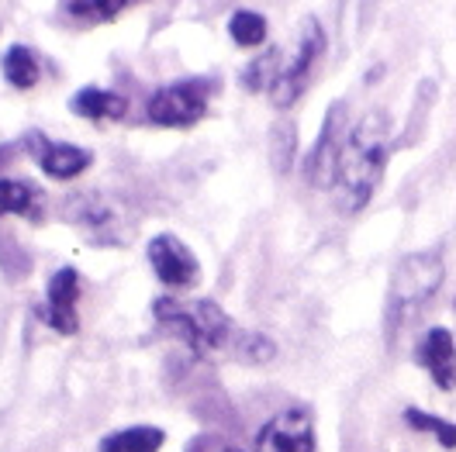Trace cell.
<instances>
[{
    "mask_svg": "<svg viewBox=\"0 0 456 452\" xmlns=\"http://www.w3.org/2000/svg\"><path fill=\"white\" fill-rule=\"evenodd\" d=\"M159 446H163V432L152 424L121 428V432H111L108 439H101V452H159Z\"/></svg>",
    "mask_w": 456,
    "mask_h": 452,
    "instance_id": "obj_12",
    "label": "cell"
},
{
    "mask_svg": "<svg viewBox=\"0 0 456 452\" xmlns=\"http://www.w3.org/2000/svg\"><path fill=\"white\" fill-rule=\"evenodd\" d=\"M443 283V259L439 253H419L401 259V266L391 277V301L395 304H419Z\"/></svg>",
    "mask_w": 456,
    "mask_h": 452,
    "instance_id": "obj_4",
    "label": "cell"
},
{
    "mask_svg": "<svg viewBox=\"0 0 456 452\" xmlns=\"http://www.w3.org/2000/svg\"><path fill=\"white\" fill-rule=\"evenodd\" d=\"M77 301H80V277H77L73 266H62L49 280V325L62 335H73L77 325H80Z\"/></svg>",
    "mask_w": 456,
    "mask_h": 452,
    "instance_id": "obj_9",
    "label": "cell"
},
{
    "mask_svg": "<svg viewBox=\"0 0 456 452\" xmlns=\"http://www.w3.org/2000/svg\"><path fill=\"white\" fill-rule=\"evenodd\" d=\"M391 156V125L380 111H370L342 141L336 190L342 211H360L373 198Z\"/></svg>",
    "mask_w": 456,
    "mask_h": 452,
    "instance_id": "obj_1",
    "label": "cell"
},
{
    "mask_svg": "<svg viewBox=\"0 0 456 452\" xmlns=\"http://www.w3.org/2000/svg\"><path fill=\"white\" fill-rule=\"evenodd\" d=\"M342 111L339 104L329 111L325 117V128H322V139L314 145L312 159H308V183H314L318 190H329L336 187V173H339V156H342V141H339V128H342Z\"/></svg>",
    "mask_w": 456,
    "mask_h": 452,
    "instance_id": "obj_8",
    "label": "cell"
},
{
    "mask_svg": "<svg viewBox=\"0 0 456 452\" xmlns=\"http://www.w3.org/2000/svg\"><path fill=\"white\" fill-rule=\"evenodd\" d=\"M419 363L432 373L439 391H453L456 387V349L446 328H432L419 349Z\"/></svg>",
    "mask_w": 456,
    "mask_h": 452,
    "instance_id": "obj_10",
    "label": "cell"
},
{
    "mask_svg": "<svg viewBox=\"0 0 456 452\" xmlns=\"http://www.w3.org/2000/svg\"><path fill=\"white\" fill-rule=\"evenodd\" d=\"M256 452H314V424L305 408H287L259 428Z\"/></svg>",
    "mask_w": 456,
    "mask_h": 452,
    "instance_id": "obj_3",
    "label": "cell"
},
{
    "mask_svg": "<svg viewBox=\"0 0 456 452\" xmlns=\"http://www.w3.org/2000/svg\"><path fill=\"white\" fill-rule=\"evenodd\" d=\"M318 52H322V28H318V25H308V35H305L301 45H297V56L290 59L284 69L277 73V80L270 86L273 104L287 108L290 101H297V93L308 84V73H312V62L318 59Z\"/></svg>",
    "mask_w": 456,
    "mask_h": 452,
    "instance_id": "obj_7",
    "label": "cell"
},
{
    "mask_svg": "<svg viewBox=\"0 0 456 452\" xmlns=\"http://www.w3.org/2000/svg\"><path fill=\"white\" fill-rule=\"evenodd\" d=\"M4 73H7L11 86L28 90V86H35V80H38V59H35V52L25 49V45H11L7 56H4Z\"/></svg>",
    "mask_w": 456,
    "mask_h": 452,
    "instance_id": "obj_15",
    "label": "cell"
},
{
    "mask_svg": "<svg viewBox=\"0 0 456 452\" xmlns=\"http://www.w3.org/2000/svg\"><path fill=\"white\" fill-rule=\"evenodd\" d=\"M86 166H90V152L77 149V145H66V141L45 145V152H42V170L49 173V176H56V180H73Z\"/></svg>",
    "mask_w": 456,
    "mask_h": 452,
    "instance_id": "obj_11",
    "label": "cell"
},
{
    "mask_svg": "<svg viewBox=\"0 0 456 452\" xmlns=\"http://www.w3.org/2000/svg\"><path fill=\"white\" fill-rule=\"evenodd\" d=\"M125 7H128L125 0H80V4H66V14L80 18L86 25H101V21H111L114 14H121Z\"/></svg>",
    "mask_w": 456,
    "mask_h": 452,
    "instance_id": "obj_17",
    "label": "cell"
},
{
    "mask_svg": "<svg viewBox=\"0 0 456 452\" xmlns=\"http://www.w3.org/2000/svg\"><path fill=\"white\" fill-rule=\"evenodd\" d=\"M156 318L176 332L194 352H215L222 349L232 335V321L228 314L211 304V301H176V297H163L156 301Z\"/></svg>",
    "mask_w": 456,
    "mask_h": 452,
    "instance_id": "obj_2",
    "label": "cell"
},
{
    "mask_svg": "<svg viewBox=\"0 0 456 452\" xmlns=\"http://www.w3.org/2000/svg\"><path fill=\"white\" fill-rule=\"evenodd\" d=\"M404 418H408V424H415V428H422V432H432L443 446H450V449L456 446V428L450 422H439V418H432V415H419V411H408Z\"/></svg>",
    "mask_w": 456,
    "mask_h": 452,
    "instance_id": "obj_18",
    "label": "cell"
},
{
    "mask_svg": "<svg viewBox=\"0 0 456 452\" xmlns=\"http://www.w3.org/2000/svg\"><path fill=\"white\" fill-rule=\"evenodd\" d=\"M149 262L167 287H191L198 280V259L176 235H156L149 242Z\"/></svg>",
    "mask_w": 456,
    "mask_h": 452,
    "instance_id": "obj_6",
    "label": "cell"
},
{
    "mask_svg": "<svg viewBox=\"0 0 456 452\" xmlns=\"http://www.w3.org/2000/svg\"><path fill=\"white\" fill-rule=\"evenodd\" d=\"M69 108H73V114H80V117L101 121V117H121V114H125V101H121L118 93H111V90L86 86V90H80V93L69 101Z\"/></svg>",
    "mask_w": 456,
    "mask_h": 452,
    "instance_id": "obj_13",
    "label": "cell"
},
{
    "mask_svg": "<svg viewBox=\"0 0 456 452\" xmlns=\"http://www.w3.org/2000/svg\"><path fill=\"white\" fill-rule=\"evenodd\" d=\"M42 207V194L21 180H0V214H35Z\"/></svg>",
    "mask_w": 456,
    "mask_h": 452,
    "instance_id": "obj_14",
    "label": "cell"
},
{
    "mask_svg": "<svg viewBox=\"0 0 456 452\" xmlns=\"http://www.w3.org/2000/svg\"><path fill=\"white\" fill-rule=\"evenodd\" d=\"M228 452H239V449H228Z\"/></svg>",
    "mask_w": 456,
    "mask_h": 452,
    "instance_id": "obj_19",
    "label": "cell"
},
{
    "mask_svg": "<svg viewBox=\"0 0 456 452\" xmlns=\"http://www.w3.org/2000/svg\"><path fill=\"white\" fill-rule=\"evenodd\" d=\"M228 35H232L235 45L253 49V45H259L266 38V21H263V14H256V11H235L232 21H228Z\"/></svg>",
    "mask_w": 456,
    "mask_h": 452,
    "instance_id": "obj_16",
    "label": "cell"
},
{
    "mask_svg": "<svg viewBox=\"0 0 456 452\" xmlns=\"http://www.w3.org/2000/svg\"><path fill=\"white\" fill-rule=\"evenodd\" d=\"M204 108H208V86L176 84L159 90V93H152L149 117L156 125H167V128H187V125H194L200 114H204Z\"/></svg>",
    "mask_w": 456,
    "mask_h": 452,
    "instance_id": "obj_5",
    "label": "cell"
}]
</instances>
